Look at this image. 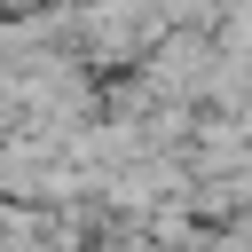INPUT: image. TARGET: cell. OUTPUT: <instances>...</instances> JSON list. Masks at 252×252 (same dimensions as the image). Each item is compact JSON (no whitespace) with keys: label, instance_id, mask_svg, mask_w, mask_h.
<instances>
[{"label":"cell","instance_id":"cell-1","mask_svg":"<svg viewBox=\"0 0 252 252\" xmlns=\"http://www.w3.org/2000/svg\"><path fill=\"white\" fill-rule=\"evenodd\" d=\"M213 63H220V55H213L205 39H165L158 79H165V87H205V79H213Z\"/></svg>","mask_w":252,"mask_h":252}]
</instances>
